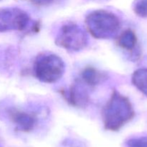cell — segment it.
<instances>
[{
	"label": "cell",
	"instance_id": "obj_5",
	"mask_svg": "<svg viewBox=\"0 0 147 147\" xmlns=\"http://www.w3.org/2000/svg\"><path fill=\"white\" fill-rule=\"evenodd\" d=\"M88 37L83 28L73 22L63 24L57 33L55 44L68 52H78L86 48Z\"/></svg>",
	"mask_w": 147,
	"mask_h": 147
},
{
	"label": "cell",
	"instance_id": "obj_1",
	"mask_svg": "<svg viewBox=\"0 0 147 147\" xmlns=\"http://www.w3.org/2000/svg\"><path fill=\"white\" fill-rule=\"evenodd\" d=\"M103 126L106 130L116 131L134 117L135 112L130 100L113 90L101 112Z\"/></svg>",
	"mask_w": 147,
	"mask_h": 147
},
{
	"label": "cell",
	"instance_id": "obj_12",
	"mask_svg": "<svg viewBox=\"0 0 147 147\" xmlns=\"http://www.w3.org/2000/svg\"><path fill=\"white\" fill-rule=\"evenodd\" d=\"M128 147H147V136L134 138L128 141Z\"/></svg>",
	"mask_w": 147,
	"mask_h": 147
},
{
	"label": "cell",
	"instance_id": "obj_7",
	"mask_svg": "<svg viewBox=\"0 0 147 147\" xmlns=\"http://www.w3.org/2000/svg\"><path fill=\"white\" fill-rule=\"evenodd\" d=\"M10 120L21 131L29 132L33 130L37 123V117L34 113L25 111L17 108L7 111Z\"/></svg>",
	"mask_w": 147,
	"mask_h": 147
},
{
	"label": "cell",
	"instance_id": "obj_4",
	"mask_svg": "<svg viewBox=\"0 0 147 147\" xmlns=\"http://www.w3.org/2000/svg\"><path fill=\"white\" fill-rule=\"evenodd\" d=\"M37 32L38 22H32L30 16L24 10L15 7L0 9V32L9 31Z\"/></svg>",
	"mask_w": 147,
	"mask_h": 147
},
{
	"label": "cell",
	"instance_id": "obj_3",
	"mask_svg": "<svg viewBox=\"0 0 147 147\" xmlns=\"http://www.w3.org/2000/svg\"><path fill=\"white\" fill-rule=\"evenodd\" d=\"M65 65L60 56L53 53H42L36 57L33 65L34 76L45 83H54L63 78Z\"/></svg>",
	"mask_w": 147,
	"mask_h": 147
},
{
	"label": "cell",
	"instance_id": "obj_9",
	"mask_svg": "<svg viewBox=\"0 0 147 147\" xmlns=\"http://www.w3.org/2000/svg\"><path fill=\"white\" fill-rule=\"evenodd\" d=\"M117 43L123 50L132 51L137 44V37L133 30L128 29L119 34Z\"/></svg>",
	"mask_w": 147,
	"mask_h": 147
},
{
	"label": "cell",
	"instance_id": "obj_10",
	"mask_svg": "<svg viewBox=\"0 0 147 147\" xmlns=\"http://www.w3.org/2000/svg\"><path fill=\"white\" fill-rule=\"evenodd\" d=\"M131 81L134 86L147 97V68H140L134 71Z\"/></svg>",
	"mask_w": 147,
	"mask_h": 147
},
{
	"label": "cell",
	"instance_id": "obj_13",
	"mask_svg": "<svg viewBox=\"0 0 147 147\" xmlns=\"http://www.w3.org/2000/svg\"><path fill=\"white\" fill-rule=\"evenodd\" d=\"M34 4L38 6H46L50 5L54 2L55 0H30Z\"/></svg>",
	"mask_w": 147,
	"mask_h": 147
},
{
	"label": "cell",
	"instance_id": "obj_2",
	"mask_svg": "<svg viewBox=\"0 0 147 147\" xmlns=\"http://www.w3.org/2000/svg\"><path fill=\"white\" fill-rule=\"evenodd\" d=\"M86 27L94 38L108 40L118 36L121 27L120 19L114 13L104 9L94 10L85 20Z\"/></svg>",
	"mask_w": 147,
	"mask_h": 147
},
{
	"label": "cell",
	"instance_id": "obj_6",
	"mask_svg": "<svg viewBox=\"0 0 147 147\" xmlns=\"http://www.w3.org/2000/svg\"><path fill=\"white\" fill-rule=\"evenodd\" d=\"M88 88L78 78L68 88L61 90V95L70 106L85 108L90 102Z\"/></svg>",
	"mask_w": 147,
	"mask_h": 147
},
{
	"label": "cell",
	"instance_id": "obj_11",
	"mask_svg": "<svg viewBox=\"0 0 147 147\" xmlns=\"http://www.w3.org/2000/svg\"><path fill=\"white\" fill-rule=\"evenodd\" d=\"M133 9L139 17H147V0H135Z\"/></svg>",
	"mask_w": 147,
	"mask_h": 147
},
{
	"label": "cell",
	"instance_id": "obj_8",
	"mask_svg": "<svg viewBox=\"0 0 147 147\" xmlns=\"http://www.w3.org/2000/svg\"><path fill=\"white\" fill-rule=\"evenodd\" d=\"M107 78V75L94 67H86L80 74L79 80L88 87L92 88L98 86Z\"/></svg>",
	"mask_w": 147,
	"mask_h": 147
}]
</instances>
